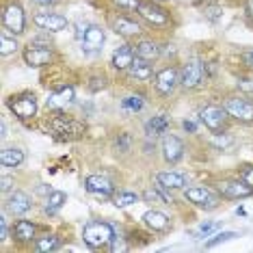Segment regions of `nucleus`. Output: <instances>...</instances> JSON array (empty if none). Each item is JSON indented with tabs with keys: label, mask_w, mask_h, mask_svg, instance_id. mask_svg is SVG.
I'll use <instances>...</instances> for the list:
<instances>
[{
	"label": "nucleus",
	"mask_w": 253,
	"mask_h": 253,
	"mask_svg": "<svg viewBox=\"0 0 253 253\" xmlns=\"http://www.w3.org/2000/svg\"><path fill=\"white\" fill-rule=\"evenodd\" d=\"M45 134H50L52 139L61 143H72L84 136L87 132V124L80 122L78 117H74L67 111H48V115L39 124Z\"/></svg>",
	"instance_id": "1"
},
{
	"label": "nucleus",
	"mask_w": 253,
	"mask_h": 253,
	"mask_svg": "<svg viewBox=\"0 0 253 253\" xmlns=\"http://www.w3.org/2000/svg\"><path fill=\"white\" fill-rule=\"evenodd\" d=\"M141 22L147 26V31L169 33L177 26V18L171 9H167L158 0H141V7L136 11Z\"/></svg>",
	"instance_id": "2"
},
{
	"label": "nucleus",
	"mask_w": 253,
	"mask_h": 253,
	"mask_svg": "<svg viewBox=\"0 0 253 253\" xmlns=\"http://www.w3.org/2000/svg\"><path fill=\"white\" fill-rule=\"evenodd\" d=\"M221 104L234 124L253 126V95L251 93H247L243 89L225 91L221 95Z\"/></svg>",
	"instance_id": "3"
},
{
	"label": "nucleus",
	"mask_w": 253,
	"mask_h": 253,
	"mask_svg": "<svg viewBox=\"0 0 253 253\" xmlns=\"http://www.w3.org/2000/svg\"><path fill=\"white\" fill-rule=\"evenodd\" d=\"M106 26L124 42H134L147 33V26L141 22L139 15L134 13H122V11H108L106 13Z\"/></svg>",
	"instance_id": "4"
},
{
	"label": "nucleus",
	"mask_w": 253,
	"mask_h": 253,
	"mask_svg": "<svg viewBox=\"0 0 253 253\" xmlns=\"http://www.w3.org/2000/svg\"><path fill=\"white\" fill-rule=\"evenodd\" d=\"M83 243L93 251H108L111 245L117 238V229H115L113 223L102 221V218H93V221L84 223L83 225Z\"/></svg>",
	"instance_id": "5"
},
{
	"label": "nucleus",
	"mask_w": 253,
	"mask_h": 253,
	"mask_svg": "<svg viewBox=\"0 0 253 253\" xmlns=\"http://www.w3.org/2000/svg\"><path fill=\"white\" fill-rule=\"evenodd\" d=\"M149 84H152L154 93L158 97H163V100L175 95V91L180 89V63L177 61L165 63L160 70H156V74H154V78Z\"/></svg>",
	"instance_id": "6"
},
{
	"label": "nucleus",
	"mask_w": 253,
	"mask_h": 253,
	"mask_svg": "<svg viewBox=\"0 0 253 253\" xmlns=\"http://www.w3.org/2000/svg\"><path fill=\"white\" fill-rule=\"evenodd\" d=\"M197 119L212 136L225 134L229 130V126H232V119H229V115L225 113L221 102H208V104H204L197 113Z\"/></svg>",
	"instance_id": "7"
},
{
	"label": "nucleus",
	"mask_w": 253,
	"mask_h": 253,
	"mask_svg": "<svg viewBox=\"0 0 253 253\" xmlns=\"http://www.w3.org/2000/svg\"><path fill=\"white\" fill-rule=\"evenodd\" d=\"M206 63L199 56H188L180 63V89L184 93H193L206 84Z\"/></svg>",
	"instance_id": "8"
},
{
	"label": "nucleus",
	"mask_w": 253,
	"mask_h": 253,
	"mask_svg": "<svg viewBox=\"0 0 253 253\" xmlns=\"http://www.w3.org/2000/svg\"><path fill=\"white\" fill-rule=\"evenodd\" d=\"M7 108L11 111L15 119L20 122H35L37 117V111H39V100H37V93L35 91H18V93H11L7 97Z\"/></svg>",
	"instance_id": "9"
},
{
	"label": "nucleus",
	"mask_w": 253,
	"mask_h": 253,
	"mask_svg": "<svg viewBox=\"0 0 253 253\" xmlns=\"http://www.w3.org/2000/svg\"><path fill=\"white\" fill-rule=\"evenodd\" d=\"M76 28V39L83 45V52L87 54H97L102 52V45L106 42V31L102 24H95V22H84L80 20L74 24Z\"/></svg>",
	"instance_id": "10"
},
{
	"label": "nucleus",
	"mask_w": 253,
	"mask_h": 253,
	"mask_svg": "<svg viewBox=\"0 0 253 253\" xmlns=\"http://www.w3.org/2000/svg\"><path fill=\"white\" fill-rule=\"evenodd\" d=\"M0 20H2V28L13 35L22 37L28 28V15L26 9L22 7L20 0H2V13H0Z\"/></svg>",
	"instance_id": "11"
},
{
	"label": "nucleus",
	"mask_w": 253,
	"mask_h": 253,
	"mask_svg": "<svg viewBox=\"0 0 253 253\" xmlns=\"http://www.w3.org/2000/svg\"><path fill=\"white\" fill-rule=\"evenodd\" d=\"M182 195L191 206H195V208H199V210H206V212L216 210L218 206L223 204L221 193H218L214 186H206V184H199V186H186L182 191Z\"/></svg>",
	"instance_id": "12"
},
{
	"label": "nucleus",
	"mask_w": 253,
	"mask_h": 253,
	"mask_svg": "<svg viewBox=\"0 0 253 253\" xmlns=\"http://www.w3.org/2000/svg\"><path fill=\"white\" fill-rule=\"evenodd\" d=\"M22 59L28 67H52L59 61V52L54 45H37V43H28L22 48Z\"/></svg>",
	"instance_id": "13"
},
{
	"label": "nucleus",
	"mask_w": 253,
	"mask_h": 253,
	"mask_svg": "<svg viewBox=\"0 0 253 253\" xmlns=\"http://www.w3.org/2000/svg\"><path fill=\"white\" fill-rule=\"evenodd\" d=\"M42 225L39 223H33L28 221V218H18V221H13V225H11V240H13V245L18 247V249H31L33 243H35V238L39 234H42Z\"/></svg>",
	"instance_id": "14"
},
{
	"label": "nucleus",
	"mask_w": 253,
	"mask_h": 253,
	"mask_svg": "<svg viewBox=\"0 0 253 253\" xmlns=\"http://www.w3.org/2000/svg\"><path fill=\"white\" fill-rule=\"evenodd\" d=\"M31 20L39 31L52 33V35L54 33L65 31V28H70V20H67L63 13H56V11H52V9H37Z\"/></svg>",
	"instance_id": "15"
},
{
	"label": "nucleus",
	"mask_w": 253,
	"mask_h": 253,
	"mask_svg": "<svg viewBox=\"0 0 253 253\" xmlns=\"http://www.w3.org/2000/svg\"><path fill=\"white\" fill-rule=\"evenodd\" d=\"M158 149H160V158H163L167 165H171V167L182 163L184 154H186V145H184V141L177 134H173V132H167L165 136H160Z\"/></svg>",
	"instance_id": "16"
},
{
	"label": "nucleus",
	"mask_w": 253,
	"mask_h": 253,
	"mask_svg": "<svg viewBox=\"0 0 253 253\" xmlns=\"http://www.w3.org/2000/svg\"><path fill=\"white\" fill-rule=\"evenodd\" d=\"M214 188L221 193L223 199H245V197H251L253 195V188L249 184H245L238 175L236 177H218L214 182Z\"/></svg>",
	"instance_id": "17"
},
{
	"label": "nucleus",
	"mask_w": 253,
	"mask_h": 253,
	"mask_svg": "<svg viewBox=\"0 0 253 253\" xmlns=\"http://www.w3.org/2000/svg\"><path fill=\"white\" fill-rule=\"evenodd\" d=\"M74 104H76V87L70 83L54 87L45 100L48 111H70Z\"/></svg>",
	"instance_id": "18"
},
{
	"label": "nucleus",
	"mask_w": 253,
	"mask_h": 253,
	"mask_svg": "<svg viewBox=\"0 0 253 253\" xmlns=\"http://www.w3.org/2000/svg\"><path fill=\"white\" fill-rule=\"evenodd\" d=\"M2 208L7 210V214H11L13 218H20V216H26L28 212L35 208V204H33V197L28 193L15 188V191H11L9 195H4Z\"/></svg>",
	"instance_id": "19"
},
{
	"label": "nucleus",
	"mask_w": 253,
	"mask_h": 253,
	"mask_svg": "<svg viewBox=\"0 0 253 253\" xmlns=\"http://www.w3.org/2000/svg\"><path fill=\"white\" fill-rule=\"evenodd\" d=\"M136 59V50H134V42H124L122 45L113 50L111 54V67L113 72L117 74H126L130 70V65L134 63Z\"/></svg>",
	"instance_id": "20"
},
{
	"label": "nucleus",
	"mask_w": 253,
	"mask_h": 253,
	"mask_svg": "<svg viewBox=\"0 0 253 253\" xmlns=\"http://www.w3.org/2000/svg\"><path fill=\"white\" fill-rule=\"evenodd\" d=\"M134 50H136V56L145 61H152V63H158L163 59V42L152 35H143L139 39H134Z\"/></svg>",
	"instance_id": "21"
},
{
	"label": "nucleus",
	"mask_w": 253,
	"mask_h": 253,
	"mask_svg": "<svg viewBox=\"0 0 253 253\" xmlns=\"http://www.w3.org/2000/svg\"><path fill=\"white\" fill-rule=\"evenodd\" d=\"M84 191L97 199H113V195L117 193V188H115V184L108 180L106 175L95 173V175L84 177Z\"/></svg>",
	"instance_id": "22"
},
{
	"label": "nucleus",
	"mask_w": 253,
	"mask_h": 253,
	"mask_svg": "<svg viewBox=\"0 0 253 253\" xmlns=\"http://www.w3.org/2000/svg\"><path fill=\"white\" fill-rule=\"evenodd\" d=\"M141 221H143V227H145L149 234H167V232L173 229V221H171V216L165 214L163 210H156V208L147 210L145 214H143Z\"/></svg>",
	"instance_id": "23"
},
{
	"label": "nucleus",
	"mask_w": 253,
	"mask_h": 253,
	"mask_svg": "<svg viewBox=\"0 0 253 253\" xmlns=\"http://www.w3.org/2000/svg\"><path fill=\"white\" fill-rule=\"evenodd\" d=\"M154 182L167 193H177L188 186V177L184 173H177V171H171V169L156 171V173H154Z\"/></svg>",
	"instance_id": "24"
},
{
	"label": "nucleus",
	"mask_w": 253,
	"mask_h": 253,
	"mask_svg": "<svg viewBox=\"0 0 253 253\" xmlns=\"http://www.w3.org/2000/svg\"><path fill=\"white\" fill-rule=\"evenodd\" d=\"M154 74H156L154 63L141 59V56H136L134 63L130 65V70L126 72V78L132 80V83H136V84H145V83H152Z\"/></svg>",
	"instance_id": "25"
},
{
	"label": "nucleus",
	"mask_w": 253,
	"mask_h": 253,
	"mask_svg": "<svg viewBox=\"0 0 253 253\" xmlns=\"http://www.w3.org/2000/svg\"><path fill=\"white\" fill-rule=\"evenodd\" d=\"M111 149L117 156H130V154H134L136 149V139L134 134L128 130H117L115 134L111 136Z\"/></svg>",
	"instance_id": "26"
},
{
	"label": "nucleus",
	"mask_w": 253,
	"mask_h": 253,
	"mask_svg": "<svg viewBox=\"0 0 253 253\" xmlns=\"http://www.w3.org/2000/svg\"><path fill=\"white\" fill-rule=\"evenodd\" d=\"M169 128H171V119H169V115L167 113L152 115V117L143 124L145 136H152V139H156V136H165L167 132H169Z\"/></svg>",
	"instance_id": "27"
},
{
	"label": "nucleus",
	"mask_w": 253,
	"mask_h": 253,
	"mask_svg": "<svg viewBox=\"0 0 253 253\" xmlns=\"http://www.w3.org/2000/svg\"><path fill=\"white\" fill-rule=\"evenodd\" d=\"M61 245H63L61 234H56V232H43V234H39L37 238H35V243H33L31 249L37 251V253H50V251H59Z\"/></svg>",
	"instance_id": "28"
},
{
	"label": "nucleus",
	"mask_w": 253,
	"mask_h": 253,
	"mask_svg": "<svg viewBox=\"0 0 253 253\" xmlns=\"http://www.w3.org/2000/svg\"><path fill=\"white\" fill-rule=\"evenodd\" d=\"M26 160V152L22 147H2L0 149V167H4V169H18V167L24 165Z\"/></svg>",
	"instance_id": "29"
},
{
	"label": "nucleus",
	"mask_w": 253,
	"mask_h": 253,
	"mask_svg": "<svg viewBox=\"0 0 253 253\" xmlns=\"http://www.w3.org/2000/svg\"><path fill=\"white\" fill-rule=\"evenodd\" d=\"M65 204H67V195L63 191H52L48 197L43 199V214L52 218L63 210V206Z\"/></svg>",
	"instance_id": "30"
},
{
	"label": "nucleus",
	"mask_w": 253,
	"mask_h": 253,
	"mask_svg": "<svg viewBox=\"0 0 253 253\" xmlns=\"http://www.w3.org/2000/svg\"><path fill=\"white\" fill-rule=\"evenodd\" d=\"M84 87H87L89 93H100V91H106L108 87H111V78L100 70L89 72L87 78H84Z\"/></svg>",
	"instance_id": "31"
},
{
	"label": "nucleus",
	"mask_w": 253,
	"mask_h": 253,
	"mask_svg": "<svg viewBox=\"0 0 253 253\" xmlns=\"http://www.w3.org/2000/svg\"><path fill=\"white\" fill-rule=\"evenodd\" d=\"M141 199L145 201V204H149V206H163V204H169L171 201V193L163 191V188L156 184V186H145L143 188Z\"/></svg>",
	"instance_id": "32"
},
{
	"label": "nucleus",
	"mask_w": 253,
	"mask_h": 253,
	"mask_svg": "<svg viewBox=\"0 0 253 253\" xmlns=\"http://www.w3.org/2000/svg\"><path fill=\"white\" fill-rule=\"evenodd\" d=\"M20 50H22V45L18 42V35H13V33L2 28V33H0V54L7 59L9 54H15V52H20Z\"/></svg>",
	"instance_id": "33"
},
{
	"label": "nucleus",
	"mask_w": 253,
	"mask_h": 253,
	"mask_svg": "<svg viewBox=\"0 0 253 253\" xmlns=\"http://www.w3.org/2000/svg\"><path fill=\"white\" fill-rule=\"evenodd\" d=\"M119 106H122V111H126L128 115H136V113L143 111V106H145V95H143V93H136V91H134V93L122 97Z\"/></svg>",
	"instance_id": "34"
},
{
	"label": "nucleus",
	"mask_w": 253,
	"mask_h": 253,
	"mask_svg": "<svg viewBox=\"0 0 253 253\" xmlns=\"http://www.w3.org/2000/svg\"><path fill=\"white\" fill-rule=\"evenodd\" d=\"M141 199V195L139 193H134V191H117L113 195V204L117 206V208H128V206L132 204H136V201Z\"/></svg>",
	"instance_id": "35"
},
{
	"label": "nucleus",
	"mask_w": 253,
	"mask_h": 253,
	"mask_svg": "<svg viewBox=\"0 0 253 253\" xmlns=\"http://www.w3.org/2000/svg\"><path fill=\"white\" fill-rule=\"evenodd\" d=\"M108 7L113 11H122V13H134L141 7V0H106Z\"/></svg>",
	"instance_id": "36"
},
{
	"label": "nucleus",
	"mask_w": 253,
	"mask_h": 253,
	"mask_svg": "<svg viewBox=\"0 0 253 253\" xmlns=\"http://www.w3.org/2000/svg\"><path fill=\"white\" fill-rule=\"evenodd\" d=\"M11 240V227H9V218H7V210L2 208L0 212V243L7 245Z\"/></svg>",
	"instance_id": "37"
},
{
	"label": "nucleus",
	"mask_w": 253,
	"mask_h": 253,
	"mask_svg": "<svg viewBox=\"0 0 253 253\" xmlns=\"http://www.w3.org/2000/svg\"><path fill=\"white\" fill-rule=\"evenodd\" d=\"M238 177L253 188V165L251 163H243V165H240L238 167Z\"/></svg>",
	"instance_id": "38"
},
{
	"label": "nucleus",
	"mask_w": 253,
	"mask_h": 253,
	"mask_svg": "<svg viewBox=\"0 0 253 253\" xmlns=\"http://www.w3.org/2000/svg\"><path fill=\"white\" fill-rule=\"evenodd\" d=\"M238 61L243 63V67H245V70L253 72V48L240 50V52H238Z\"/></svg>",
	"instance_id": "39"
},
{
	"label": "nucleus",
	"mask_w": 253,
	"mask_h": 253,
	"mask_svg": "<svg viewBox=\"0 0 253 253\" xmlns=\"http://www.w3.org/2000/svg\"><path fill=\"white\" fill-rule=\"evenodd\" d=\"M243 20L247 26L253 28V0H243Z\"/></svg>",
	"instance_id": "40"
},
{
	"label": "nucleus",
	"mask_w": 253,
	"mask_h": 253,
	"mask_svg": "<svg viewBox=\"0 0 253 253\" xmlns=\"http://www.w3.org/2000/svg\"><path fill=\"white\" fill-rule=\"evenodd\" d=\"M0 191H2V195H9L11 191H15V177L2 175V180H0Z\"/></svg>",
	"instance_id": "41"
},
{
	"label": "nucleus",
	"mask_w": 253,
	"mask_h": 253,
	"mask_svg": "<svg viewBox=\"0 0 253 253\" xmlns=\"http://www.w3.org/2000/svg\"><path fill=\"white\" fill-rule=\"evenodd\" d=\"M50 35H52V33L42 31V35H35L28 43H37V45H54V43H52V37H50Z\"/></svg>",
	"instance_id": "42"
},
{
	"label": "nucleus",
	"mask_w": 253,
	"mask_h": 253,
	"mask_svg": "<svg viewBox=\"0 0 253 253\" xmlns=\"http://www.w3.org/2000/svg\"><path fill=\"white\" fill-rule=\"evenodd\" d=\"M61 2L63 0H31V4L37 9H54V7H59Z\"/></svg>",
	"instance_id": "43"
},
{
	"label": "nucleus",
	"mask_w": 253,
	"mask_h": 253,
	"mask_svg": "<svg viewBox=\"0 0 253 253\" xmlns=\"http://www.w3.org/2000/svg\"><path fill=\"white\" fill-rule=\"evenodd\" d=\"M229 238H236V234L234 232H223V234H216L214 238L212 240H208V243H206V247H214V245H218V243H223V240H229Z\"/></svg>",
	"instance_id": "44"
},
{
	"label": "nucleus",
	"mask_w": 253,
	"mask_h": 253,
	"mask_svg": "<svg viewBox=\"0 0 253 253\" xmlns=\"http://www.w3.org/2000/svg\"><path fill=\"white\" fill-rule=\"evenodd\" d=\"M214 229H216V223H201L197 227V232H195V236H197V238H204V236H208L210 232H214Z\"/></svg>",
	"instance_id": "45"
},
{
	"label": "nucleus",
	"mask_w": 253,
	"mask_h": 253,
	"mask_svg": "<svg viewBox=\"0 0 253 253\" xmlns=\"http://www.w3.org/2000/svg\"><path fill=\"white\" fill-rule=\"evenodd\" d=\"M197 124H199V119H197V122H195V119H184L182 128L186 132H191V134H197Z\"/></svg>",
	"instance_id": "46"
},
{
	"label": "nucleus",
	"mask_w": 253,
	"mask_h": 253,
	"mask_svg": "<svg viewBox=\"0 0 253 253\" xmlns=\"http://www.w3.org/2000/svg\"><path fill=\"white\" fill-rule=\"evenodd\" d=\"M204 15H206V18H208V20L216 22V20H221L223 11H221V9H206V11H204Z\"/></svg>",
	"instance_id": "47"
}]
</instances>
